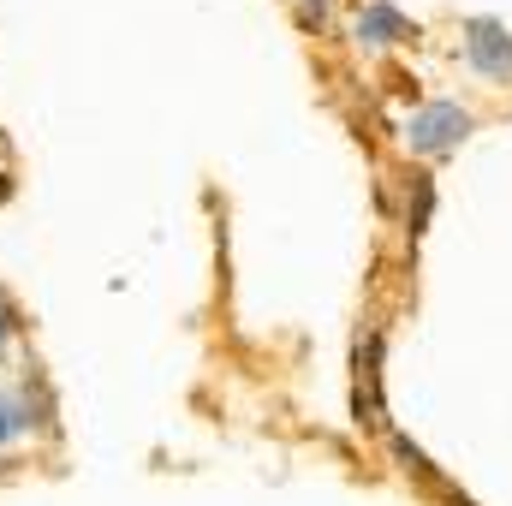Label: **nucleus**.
Listing matches in <instances>:
<instances>
[{
    "label": "nucleus",
    "instance_id": "f03ea898",
    "mask_svg": "<svg viewBox=\"0 0 512 506\" xmlns=\"http://www.w3.org/2000/svg\"><path fill=\"white\" fill-rule=\"evenodd\" d=\"M465 54L483 78H512V36L495 24V18H471L465 30Z\"/></svg>",
    "mask_w": 512,
    "mask_h": 506
},
{
    "label": "nucleus",
    "instance_id": "0eeeda50",
    "mask_svg": "<svg viewBox=\"0 0 512 506\" xmlns=\"http://www.w3.org/2000/svg\"><path fill=\"white\" fill-rule=\"evenodd\" d=\"M304 6H310V12H316V24H322V0H304Z\"/></svg>",
    "mask_w": 512,
    "mask_h": 506
},
{
    "label": "nucleus",
    "instance_id": "7ed1b4c3",
    "mask_svg": "<svg viewBox=\"0 0 512 506\" xmlns=\"http://www.w3.org/2000/svg\"><path fill=\"white\" fill-rule=\"evenodd\" d=\"M358 36H364L370 48H387V42L411 36V24H405V12H399V6L376 0V6H364V12H358Z\"/></svg>",
    "mask_w": 512,
    "mask_h": 506
},
{
    "label": "nucleus",
    "instance_id": "39448f33",
    "mask_svg": "<svg viewBox=\"0 0 512 506\" xmlns=\"http://www.w3.org/2000/svg\"><path fill=\"white\" fill-rule=\"evenodd\" d=\"M24 423H30V417H24L18 405H6V399H0V447H6V441H12V435L24 429Z\"/></svg>",
    "mask_w": 512,
    "mask_h": 506
},
{
    "label": "nucleus",
    "instance_id": "f257e3e1",
    "mask_svg": "<svg viewBox=\"0 0 512 506\" xmlns=\"http://www.w3.org/2000/svg\"><path fill=\"white\" fill-rule=\"evenodd\" d=\"M405 137H411L417 155H447V149H459V143L471 137V114H465L459 102H429L423 114H411Z\"/></svg>",
    "mask_w": 512,
    "mask_h": 506
},
{
    "label": "nucleus",
    "instance_id": "20e7f679",
    "mask_svg": "<svg viewBox=\"0 0 512 506\" xmlns=\"http://www.w3.org/2000/svg\"><path fill=\"white\" fill-rule=\"evenodd\" d=\"M376 358H382V340L370 334L364 340V352H358V411H370V423H382V393H376Z\"/></svg>",
    "mask_w": 512,
    "mask_h": 506
},
{
    "label": "nucleus",
    "instance_id": "423d86ee",
    "mask_svg": "<svg viewBox=\"0 0 512 506\" xmlns=\"http://www.w3.org/2000/svg\"><path fill=\"white\" fill-rule=\"evenodd\" d=\"M12 328H18V322H12V310H6V304H0V346H6V340H12Z\"/></svg>",
    "mask_w": 512,
    "mask_h": 506
}]
</instances>
